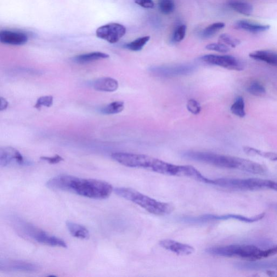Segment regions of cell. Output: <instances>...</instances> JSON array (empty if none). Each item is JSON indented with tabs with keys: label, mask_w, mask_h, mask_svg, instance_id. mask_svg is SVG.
Returning a JSON list of instances; mask_svg holds the SVG:
<instances>
[{
	"label": "cell",
	"mask_w": 277,
	"mask_h": 277,
	"mask_svg": "<svg viewBox=\"0 0 277 277\" xmlns=\"http://www.w3.org/2000/svg\"><path fill=\"white\" fill-rule=\"evenodd\" d=\"M113 159L121 165L148 170L167 176L195 179L198 171L190 165H176L149 156L129 153L116 152L111 155Z\"/></svg>",
	"instance_id": "1"
},
{
	"label": "cell",
	"mask_w": 277,
	"mask_h": 277,
	"mask_svg": "<svg viewBox=\"0 0 277 277\" xmlns=\"http://www.w3.org/2000/svg\"><path fill=\"white\" fill-rule=\"evenodd\" d=\"M46 186L50 190L71 192L94 199H106L114 191L112 186L104 181L65 174L50 179L46 183Z\"/></svg>",
	"instance_id": "2"
},
{
	"label": "cell",
	"mask_w": 277,
	"mask_h": 277,
	"mask_svg": "<svg viewBox=\"0 0 277 277\" xmlns=\"http://www.w3.org/2000/svg\"><path fill=\"white\" fill-rule=\"evenodd\" d=\"M183 157L185 159L220 168L237 169L245 172L249 171L251 166L250 160L210 152L188 151L184 153Z\"/></svg>",
	"instance_id": "3"
},
{
	"label": "cell",
	"mask_w": 277,
	"mask_h": 277,
	"mask_svg": "<svg viewBox=\"0 0 277 277\" xmlns=\"http://www.w3.org/2000/svg\"><path fill=\"white\" fill-rule=\"evenodd\" d=\"M114 191L118 196L134 202L153 214L165 216L173 211L174 207L170 203L158 201L134 189L117 188Z\"/></svg>",
	"instance_id": "4"
},
{
	"label": "cell",
	"mask_w": 277,
	"mask_h": 277,
	"mask_svg": "<svg viewBox=\"0 0 277 277\" xmlns=\"http://www.w3.org/2000/svg\"><path fill=\"white\" fill-rule=\"evenodd\" d=\"M206 252L215 256L239 258L256 261L262 259L263 250L252 245H231L210 247Z\"/></svg>",
	"instance_id": "5"
},
{
	"label": "cell",
	"mask_w": 277,
	"mask_h": 277,
	"mask_svg": "<svg viewBox=\"0 0 277 277\" xmlns=\"http://www.w3.org/2000/svg\"><path fill=\"white\" fill-rule=\"evenodd\" d=\"M269 181L258 178H219L212 179V185L234 190L258 191L268 189Z\"/></svg>",
	"instance_id": "6"
},
{
	"label": "cell",
	"mask_w": 277,
	"mask_h": 277,
	"mask_svg": "<svg viewBox=\"0 0 277 277\" xmlns=\"http://www.w3.org/2000/svg\"><path fill=\"white\" fill-rule=\"evenodd\" d=\"M23 225L26 234L37 242L50 246L67 247L66 242L58 237L50 235L31 224H24Z\"/></svg>",
	"instance_id": "7"
},
{
	"label": "cell",
	"mask_w": 277,
	"mask_h": 277,
	"mask_svg": "<svg viewBox=\"0 0 277 277\" xmlns=\"http://www.w3.org/2000/svg\"><path fill=\"white\" fill-rule=\"evenodd\" d=\"M201 60L206 64L222 67L229 70L241 71L244 69L241 62L231 55L208 54L202 56Z\"/></svg>",
	"instance_id": "8"
},
{
	"label": "cell",
	"mask_w": 277,
	"mask_h": 277,
	"mask_svg": "<svg viewBox=\"0 0 277 277\" xmlns=\"http://www.w3.org/2000/svg\"><path fill=\"white\" fill-rule=\"evenodd\" d=\"M126 28L118 23H111L102 26L96 31L97 37L110 43H116L125 35Z\"/></svg>",
	"instance_id": "9"
},
{
	"label": "cell",
	"mask_w": 277,
	"mask_h": 277,
	"mask_svg": "<svg viewBox=\"0 0 277 277\" xmlns=\"http://www.w3.org/2000/svg\"><path fill=\"white\" fill-rule=\"evenodd\" d=\"M37 264L20 261V260H1L0 262V270L4 272H21L35 273L39 270Z\"/></svg>",
	"instance_id": "10"
},
{
	"label": "cell",
	"mask_w": 277,
	"mask_h": 277,
	"mask_svg": "<svg viewBox=\"0 0 277 277\" xmlns=\"http://www.w3.org/2000/svg\"><path fill=\"white\" fill-rule=\"evenodd\" d=\"M151 72L158 77H172L189 75L195 70V67L190 65L152 68Z\"/></svg>",
	"instance_id": "11"
},
{
	"label": "cell",
	"mask_w": 277,
	"mask_h": 277,
	"mask_svg": "<svg viewBox=\"0 0 277 277\" xmlns=\"http://www.w3.org/2000/svg\"><path fill=\"white\" fill-rule=\"evenodd\" d=\"M13 162L18 165H24V158L18 150L11 147L1 148L0 150V166H7Z\"/></svg>",
	"instance_id": "12"
},
{
	"label": "cell",
	"mask_w": 277,
	"mask_h": 277,
	"mask_svg": "<svg viewBox=\"0 0 277 277\" xmlns=\"http://www.w3.org/2000/svg\"><path fill=\"white\" fill-rule=\"evenodd\" d=\"M28 40V36L23 32L14 30L0 32V41L5 44L20 46L27 43Z\"/></svg>",
	"instance_id": "13"
},
{
	"label": "cell",
	"mask_w": 277,
	"mask_h": 277,
	"mask_svg": "<svg viewBox=\"0 0 277 277\" xmlns=\"http://www.w3.org/2000/svg\"><path fill=\"white\" fill-rule=\"evenodd\" d=\"M265 213H262L251 218H248L238 214H226L222 216H216L213 214H205L200 216L201 222L214 221V220H226L229 219H236L245 223H254L259 221L264 218Z\"/></svg>",
	"instance_id": "14"
},
{
	"label": "cell",
	"mask_w": 277,
	"mask_h": 277,
	"mask_svg": "<svg viewBox=\"0 0 277 277\" xmlns=\"http://www.w3.org/2000/svg\"><path fill=\"white\" fill-rule=\"evenodd\" d=\"M159 245L165 250L179 256H188L195 252L194 247L172 239H164L159 242Z\"/></svg>",
	"instance_id": "15"
},
{
	"label": "cell",
	"mask_w": 277,
	"mask_h": 277,
	"mask_svg": "<svg viewBox=\"0 0 277 277\" xmlns=\"http://www.w3.org/2000/svg\"><path fill=\"white\" fill-rule=\"evenodd\" d=\"M236 29L244 30L252 33H259L270 30V26L255 23L246 20L237 21L234 26Z\"/></svg>",
	"instance_id": "16"
},
{
	"label": "cell",
	"mask_w": 277,
	"mask_h": 277,
	"mask_svg": "<svg viewBox=\"0 0 277 277\" xmlns=\"http://www.w3.org/2000/svg\"><path fill=\"white\" fill-rule=\"evenodd\" d=\"M254 60L264 62L271 66L277 67V53L269 50L254 51L249 54Z\"/></svg>",
	"instance_id": "17"
},
{
	"label": "cell",
	"mask_w": 277,
	"mask_h": 277,
	"mask_svg": "<svg viewBox=\"0 0 277 277\" xmlns=\"http://www.w3.org/2000/svg\"><path fill=\"white\" fill-rule=\"evenodd\" d=\"M94 89L100 92H114L119 87V83L116 79L111 78H101L93 83Z\"/></svg>",
	"instance_id": "18"
},
{
	"label": "cell",
	"mask_w": 277,
	"mask_h": 277,
	"mask_svg": "<svg viewBox=\"0 0 277 277\" xmlns=\"http://www.w3.org/2000/svg\"><path fill=\"white\" fill-rule=\"evenodd\" d=\"M109 57V55L106 53L95 52L77 55L73 58V60L78 64H87L93 61L106 59Z\"/></svg>",
	"instance_id": "19"
},
{
	"label": "cell",
	"mask_w": 277,
	"mask_h": 277,
	"mask_svg": "<svg viewBox=\"0 0 277 277\" xmlns=\"http://www.w3.org/2000/svg\"><path fill=\"white\" fill-rule=\"evenodd\" d=\"M66 227L71 235L76 238L81 239H88L89 233L87 229L83 226L72 222H67Z\"/></svg>",
	"instance_id": "20"
},
{
	"label": "cell",
	"mask_w": 277,
	"mask_h": 277,
	"mask_svg": "<svg viewBox=\"0 0 277 277\" xmlns=\"http://www.w3.org/2000/svg\"><path fill=\"white\" fill-rule=\"evenodd\" d=\"M228 4L236 12L242 15L249 16L253 12L252 5L243 0H229Z\"/></svg>",
	"instance_id": "21"
},
{
	"label": "cell",
	"mask_w": 277,
	"mask_h": 277,
	"mask_svg": "<svg viewBox=\"0 0 277 277\" xmlns=\"http://www.w3.org/2000/svg\"><path fill=\"white\" fill-rule=\"evenodd\" d=\"M243 151L248 156H259L271 161H277V153L276 152L262 151L248 146L244 147Z\"/></svg>",
	"instance_id": "22"
},
{
	"label": "cell",
	"mask_w": 277,
	"mask_h": 277,
	"mask_svg": "<svg viewBox=\"0 0 277 277\" xmlns=\"http://www.w3.org/2000/svg\"><path fill=\"white\" fill-rule=\"evenodd\" d=\"M125 108V104L123 101H117L107 105L102 109V114L106 115H116L119 114Z\"/></svg>",
	"instance_id": "23"
},
{
	"label": "cell",
	"mask_w": 277,
	"mask_h": 277,
	"mask_svg": "<svg viewBox=\"0 0 277 277\" xmlns=\"http://www.w3.org/2000/svg\"><path fill=\"white\" fill-rule=\"evenodd\" d=\"M245 106L244 98L242 97H238L233 105L231 106L230 110L233 114L237 117L242 118H244L246 115Z\"/></svg>",
	"instance_id": "24"
},
{
	"label": "cell",
	"mask_w": 277,
	"mask_h": 277,
	"mask_svg": "<svg viewBox=\"0 0 277 277\" xmlns=\"http://www.w3.org/2000/svg\"><path fill=\"white\" fill-rule=\"evenodd\" d=\"M150 40L149 36H145L135 39V40L125 45V47L134 52H138L142 49Z\"/></svg>",
	"instance_id": "25"
},
{
	"label": "cell",
	"mask_w": 277,
	"mask_h": 277,
	"mask_svg": "<svg viewBox=\"0 0 277 277\" xmlns=\"http://www.w3.org/2000/svg\"><path fill=\"white\" fill-rule=\"evenodd\" d=\"M225 25L223 22H216L208 26L202 32V37L208 39L211 38L220 30L223 29Z\"/></svg>",
	"instance_id": "26"
},
{
	"label": "cell",
	"mask_w": 277,
	"mask_h": 277,
	"mask_svg": "<svg viewBox=\"0 0 277 277\" xmlns=\"http://www.w3.org/2000/svg\"><path fill=\"white\" fill-rule=\"evenodd\" d=\"M247 91L256 97H262L267 91L264 86L258 81H254L247 88Z\"/></svg>",
	"instance_id": "27"
},
{
	"label": "cell",
	"mask_w": 277,
	"mask_h": 277,
	"mask_svg": "<svg viewBox=\"0 0 277 277\" xmlns=\"http://www.w3.org/2000/svg\"><path fill=\"white\" fill-rule=\"evenodd\" d=\"M158 6L162 14L168 15L174 12L175 3L173 0H159Z\"/></svg>",
	"instance_id": "28"
},
{
	"label": "cell",
	"mask_w": 277,
	"mask_h": 277,
	"mask_svg": "<svg viewBox=\"0 0 277 277\" xmlns=\"http://www.w3.org/2000/svg\"><path fill=\"white\" fill-rule=\"evenodd\" d=\"M219 39L223 43L232 48H235L240 43L239 40L232 37L228 34H223L219 37Z\"/></svg>",
	"instance_id": "29"
},
{
	"label": "cell",
	"mask_w": 277,
	"mask_h": 277,
	"mask_svg": "<svg viewBox=\"0 0 277 277\" xmlns=\"http://www.w3.org/2000/svg\"><path fill=\"white\" fill-rule=\"evenodd\" d=\"M53 104V97L51 95L43 96L39 98L35 107L38 110H40L42 106L50 107Z\"/></svg>",
	"instance_id": "30"
},
{
	"label": "cell",
	"mask_w": 277,
	"mask_h": 277,
	"mask_svg": "<svg viewBox=\"0 0 277 277\" xmlns=\"http://www.w3.org/2000/svg\"><path fill=\"white\" fill-rule=\"evenodd\" d=\"M187 27L185 25L178 26L175 30L173 35V40L176 42H179L184 39Z\"/></svg>",
	"instance_id": "31"
},
{
	"label": "cell",
	"mask_w": 277,
	"mask_h": 277,
	"mask_svg": "<svg viewBox=\"0 0 277 277\" xmlns=\"http://www.w3.org/2000/svg\"><path fill=\"white\" fill-rule=\"evenodd\" d=\"M205 48L209 50L216 51V52L222 53H228L230 50L229 47L223 43H212L208 44Z\"/></svg>",
	"instance_id": "32"
},
{
	"label": "cell",
	"mask_w": 277,
	"mask_h": 277,
	"mask_svg": "<svg viewBox=\"0 0 277 277\" xmlns=\"http://www.w3.org/2000/svg\"><path fill=\"white\" fill-rule=\"evenodd\" d=\"M188 111L192 114L197 115H199L201 111V107L198 102L194 99H190L188 101L186 105Z\"/></svg>",
	"instance_id": "33"
},
{
	"label": "cell",
	"mask_w": 277,
	"mask_h": 277,
	"mask_svg": "<svg viewBox=\"0 0 277 277\" xmlns=\"http://www.w3.org/2000/svg\"><path fill=\"white\" fill-rule=\"evenodd\" d=\"M40 159L42 160L46 161L50 164H56L64 161V158L58 155H56L54 157H41Z\"/></svg>",
	"instance_id": "34"
},
{
	"label": "cell",
	"mask_w": 277,
	"mask_h": 277,
	"mask_svg": "<svg viewBox=\"0 0 277 277\" xmlns=\"http://www.w3.org/2000/svg\"><path fill=\"white\" fill-rule=\"evenodd\" d=\"M134 2L144 8L152 9L155 7V3L153 0H134Z\"/></svg>",
	"instance_id": "35"
},
{
	"label": "cell",
	"mask_w": 277,
	"mask_h": 277,
	"mask_svg": "<svg viewBox=\"0 0 277 277\" xmlns=\"http://www.w3.org/2000/svg\"><path fill=\"white\" fill-rule=\"evenodd\" d=\"M277 254V245L269 249L263 250L262 258L263 259L268 258L275 255Z\"/></svg>",
	"instance_id": "36"
},
{
	"label": "cell",
	"mask_w": 277,
	"mask_h": 277,
	"mask_svg": "<svg viewBox=\"0 0 277 277\" xmlns=\"http://www.w3.org/2000/svg\"><path fill=\"white\" fill-rule=\"evenodd\" d=\"M8 101L5 99H4L3 97H1V106H0V107H1V108H0V110H1V111H2L6 109L8 107Z\"/></svg>",
	"instance_id": "37"
},
{
	"label": "cell",
	"mask_w": 277,
	"mask_h": 277,
	"mask_svg": "<svg viewBox=\"0 0 277 277\" xmlns=\"http://www.w3.org/2000/svg\"><path fill=\"white\" fill-rule=\"evenodd\" d=\"M268 189L277 191V182L270 180L268 186Z\"/></svg>",
	"instance_id": "38"
},
{
	"label": "cell",
	"mask_w": 277,
	"mask_h": 277,
	"mask_svg": "<svg viewBox=\"0 0 277 277\" xmlns=\"http://www.w3.org/2000/svg\"><path fill=\"white\" fill-rule=\"evenodd\" d=\"M275 273H276V276H277V271Z\"/></svg>",
	"instance_id": "39"
},
{
	"label": "cell",
	"mask_w": 277,
	"mask_h": 277,
	"mask_svg": "<svg viewBox=\"0 0 277 277\" xmlns=\"http://www.w3.org/2000/svg\"><path fill=\"white\" fill-rule=\"evenodd\" d=\"M276 208H277V207H276Z\"/></svg>",
	"instance_id": "40"
}]
</instances>
